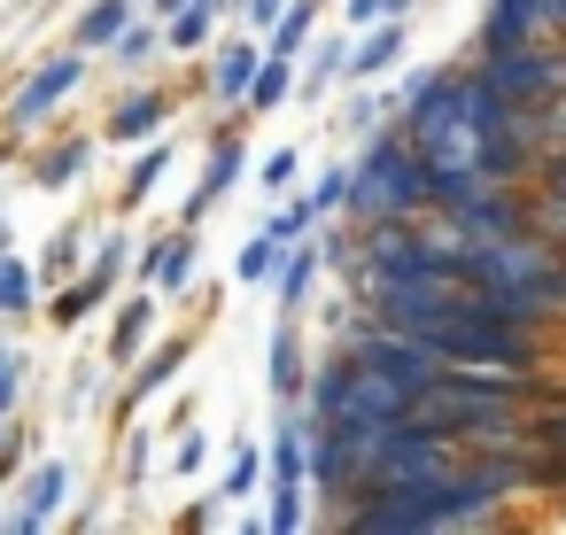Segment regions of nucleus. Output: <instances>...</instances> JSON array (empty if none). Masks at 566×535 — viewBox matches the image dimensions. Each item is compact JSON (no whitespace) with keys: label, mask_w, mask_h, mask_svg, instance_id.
Returning <instances> with one entry per match:
<instances>
[{"label":"nucleus","mask_w":566,"mask_h":535,"mask_svg":"<svg viewBox=\"0 0 566 535\" xmlns=\"http://www.w3.org/2000/svg\"><path fill=\"white\" fill-rule=\"evenodd\" d=\"M411 403H419V388L403 373L357 357V349L311 380V419L318 427H396V419H411Z\"/></svg>","instance_id":"f257e3e1"},{"label":"nucleus","mask_w":566,"mask_h":535,"mask_svg":"<svg viewBox=\"0 0 566 535\" xmlns=\"http://www.w3.org/2000/svg\"><path fill=\"white\" fill-rule=\"evenodd\" d=\"M349 210H357L365 225H380V218H419V210H434V171L419 164V148H411L403 133H373L365 164L349 171Z\"/></svg>","instance_id":"f03ea898"},{"label":"nucleus","mask_w":566,"mask_h":535,"mask_svg":"<svg viewBox=\"0 0 566 535\" xmlns=\"http://www.w3.org/2000/svg\"><path fill=\"white\" fill-rule=\"evenodd\" d=\"M481 78H489L504 102L543 109L551 94H566V40L551 32V40H527V48H496V55H481Z\"/></svg>","instance_id":"7ed1b4c3"},{"label":"nucleus","mask_w":566,"mask_h":535,"mask_svg":"<svg viewBox=\"0 0 566 535\" xmlns=\"http://www.w3.org/2000/svg\"><path fill=\"white\" fill-rule=\"evenodd\" d=\"M527 40H551L543 0H489V17H481V55H496V48H527Z\"/></svg>","instance_id":"20e7f679"},{"label":"nucleus","mask_w":566,"mask_h":535,"mask_svg":"<svg viewBox=\"0 0 566 535\" xmlns=\"http://www.w3.org/2000/svg\"><path fill=\"white\" fill-rule=\"evenodd\" d=\"M78 71H86V63H71V55H63V63H48V71H32V86L9 102V125H32V117H48V109H55V102L78 86Z\"/></svg>","instance_id":"39448f33"},{"label":"nucleus","mask_w":566,"mask_h":535,"mask_svg":"<svg viewBox=\"0 0 566 535\" xmlns=\"http://www.w3.org/2000/svg\"><path fill=\"white\" fill-rule=\"evenodd\" d=\"M396 63H403V17L373 24V40L349 55V71H342V78H380V71H396Z\"/></svg>","instance_id":"423d86ee"},{"label":"nucleus","mask_w":566,"mask_h":535,"mask_svg":"<svg viewBox=\"0 0 566 535\" xmlns=\"http://www.w3.org/2000/svg\"><path fill=\"white\" fill-rule=\"evenodd\" d=\"M318 264H326V249H318V241H287V256H280V303H287V318H295V303L311 295Z\"/></svg>","instance_id":"0eeeda50"},{"label":"nucleus","mask_w":566,"mask_h":535,"mask_svg":"<svg viewBox=\"0 0 566 535\" xmlns=\"http://www.w3.org/2000/svg\"><path fill=\"white\" fill-rule=\"evenodd\" d=\"M241 179V140H226L218 156H210V171H202V187L187 195V218H202V210H218L226 202V187Z\"/></svg>","instance_id":"6e6552de"},{"label":"nucleus","mask_w":566,"mask_h":535,"mask_svg":"<svg viewBox=\"0 0 566 535\" xmlns=\"http://www.w3.org/2000/svg\"><path fill=\"white\" fill-rule=\"evenodd\" d=\"M303 473H311V427L287 411L280 434H272V481H303Z\"/></svg>","instance_id":"1a4fd4ad"},{"label":"nucleus","mask_w":566,"mask_h":535,"mask_svg":"<svg viewBox=\"0 0 566 535\" xmlns=\"http://www.w3.org/2000/svg\"><path fill=\"white\" fill-rule=\"evenodd\" d=\"M520 195H527V233H543L551 249H566V187H535L527 179Z\"/></svg>","instance_id":"9d476101"},{"label":"nucleus","mask_w":566,"mask_h":535,"mask_svg":"<svg viewBox=\"0 0 566 535\" xmlns=\"http://www.w3.org/2000/svg\"><path fill=\"white\" fill-rule=\"evenodd\" d=\"M256 63H264L256 48H226V55H218V71H210V94H218V102H249Z\"/></svg>","instance_id":"9b49d317"},{"label":"nucleus","mask_w":566,"mask_h":535,"mask_svg":"<svg viewBox=\"0 0 566 535\" xmlns=\"http://www.w3.org/2000/svg\"><path fill=\"white\" fill-rule=\"evenodd\" d=\"M187 272H195V241H187V233H164V241L148 249V280L179 295V287H187Z\"/></svg>","instance_id":"f8f14e48"},{"label":"nucleus","mask_w":566,"mask_h":535,"mask_svg":"<svg viewBox=\"0 0 566 535\" xmlns=\"http://www.w3.org/2000/svg\"><path fill=\"white\" fill-rule=\"evenodd\" d=\"M55 504H63V465L48 458V465L24 481V512H17V527H48V520H55Z\"/></svg>","instance_id":"ddd939ff"},{"label":"nucleus","mask_w":566,"mask_h":535,"mask_svg":"<svg viewBox=\"0 0 566 535\" xmlns=\"http://www.w3.org/2000/svg\"><path fill=\"white\" fill-rule=\"evenodd\" d=\"M164 117H171V102H164V94H133V102L109 117V140H148Z\"/></svg>","instance_id":"4468645a"},{"label":"nucleus","mask_w":566,"mask_h":535,"mask_svg":"<svg viewBox=\"0 0 566 535\" xmlns=\"http://www.w3.org/2000/svg\"><path fill=\"white\" fill-rule=\"evenodd\" d=\"M287 86H295V55H264L256 63V86H249V109H280Z\"/></svg>","instance_id":"2eb2a0df"},{"label":"nucleus","mask_w":566,"mask_h":535,"mask_svg":"<svg viewBox=\"0 0 566 535\" xmlns=\"http://www.w3.org/2000/svg\"><path fill=\"white\" fill-rule=\"evenodd\" d=\"M311 24H318V0H287L280 24H272V55H295V48L311 40Z\"/></svg>","instance_id":"dca6fc26"},{"label":"nucleus","mask_w":566,"mask_h":535,"mask_svg":"<svg viewBox=\"0 0 566 535\" xmlns=\"http://www.w3.org/2000/svg\"><path fill=\"white\" fill-rule=\"evenodd\" d=\"M272 388H280L287 403L303 396V357H295V326H280V334H272Z\"/></svg>","instance_id":"f3484780"},{"label":"nucleus","mask_w":566,"mask_h":535,"mask_svg":"<svg viewBox=\"0 0 566 535\" xmlns=\"http://www.w3.org/2000/svg\"><path fill=\"white\" fill-rule=\"evenodd\" d=\"M125 17H133V0H94V17L78 24V40L86 48H109V40H125Z\"/></svg>","instance_id":"a211bd4d"},{"label":"nucleus","mask_w":566,"mask_h":535,"mask_svg":"<svg viewBox=\"0 0 566 535\" xmlns=\"http://www.w3.org/2000/svg\"><path fill=\"white\" fill-rule=\"evenodd\" d=\"M280 256H287V241L256 233V241L241 249V264H233V272H241V280H280Z\"/></svg>","instance_id":"6ab92c4d"},{"label":"nucleus","mask_w":566,"mask_h":535,"mask_svg":"<svg viewBox=\"0 0 566 535\" xmlns=\"http://www.w3.org/2000/svg\"><path fill=\"white\" fill-rule=\"evenodd\" d=\"M264 527H272V535H295V527H303V481H280V489H272Z\"/></svg>","instance_id":"aec40b11"},{"label":"nucleus","mask_w":566,"mask_h":535,"mask_svg":"<svg viewBox=\"0 0 566 535\" xmlns=\"http://www.w3.org/2000/svg\"><path fill=\"white\" fill-rule=\"evenodd\" d=\"M311 218H318V210H311V195H303V202L272 210V225H264V233H272V241H303V233H311Z\"/></svg>","instance_id":"412c9836"},{"label":"nucleus","mask_w":566,"mask_h":535,"mask_svg":"<svg viewBox=\"0 0 566 535\" xmlns=\"http://www.w3.org/2000/svg\"><path fill=\"white\" fill-rule=\"evenodd\" d=\"M148 318H156V303H125V318H117V357H133V349L148 342Z\"/></svg>","instance_id":"4be33fe9"},{"label":"nucleus","mask_w":566,"mask_h":535,"mask_svg":"<svg viewBox=\"0 0 566 535\" xmlns=\"http://www.w3.org/2000/svg\"><path fill=\"white\" fill-rule=\"evenodd\" d=\"M32 303V272L17 256H0V311H24Z\"/></svg>","instance_id":"5701e85b"},{"label":"nucleus","mask_w":566,"mask_h":535,"mask_svg":"<svg viewBox=\"0 0 566 535\" xmlns=\"http://www.w3.org/2000/svg\"><path fill=\"white\" fill-rule=\"evenodd\" d=\"M342 71H349V55H342V48H334V40H326V48H318V55H311V78H303V94H318V86H334V78H342Z\"/></svg>","instance_id":"b1692460"},{"label":"nucleus","mask_w":566,"mask_h":535,"mask_svg":"<svg viewBox=\"0 0 566 535\" xmlns=\"http://www.w3.org/2000/svg\"><path fill=\"white\" fill-rule=\"evenodd\" d=\"M78 164H86V140H71V148H55V156L40 164V187H63V179H78Z\"/></svg>","instance_id":"393cba45"},{"label":"nucleus","mask_w":566,"mask_h":535,"mask_svg":"<svg viewBox=\"0 0 566 535\" xmlns=\"http://www.w3.org/2000/svg\"><path fill=\"white\" fill-rule=\"evenodd\" d=\"M535 133H543V156H551V148H566V94H551V102L535 109Z\"/></svg>","instance_id":"a878e982"},{"label":"nucleus","mask_w":566,"mask_h":535,"mask_svg":"<svg viewBox=\"0 0 566 535\" xmlns=\"http://www.w3.org/2000/svg\"><path fill=\"white\" fill-rule=\"evenodd\" d=\"M311 210L326 218V210H349V171H326L318 187H311Z\"/></svg>","instance_id":"bb28decb"},{"label":"nucleus","mask_w":566,"mask_h":535,"mask_svg":"<svg viewBox=\"0 0 566 535\" xmlns=\"http://www.w3.org/2000/svg\"><path fill=\"white\" fill-rule=\"evenodd\" d=\"M527 434H535L543 450H566V396H558V411H535V419H527Z\"/></svg>","instance_id":"cd10ccee"},{"label":"nucleus","mask_w":566,"mask_h":535,"mask_svg":"<svg viewBox=\"0 0 566 535\" xmlns=\"http://www.w3.org/2000/svg\"><path fill=\"white\" fill-rule=\"evenodd\" d=\"M164 164H171V156H164V148H148V156H140V171H133V195H125V202H148V195H156V179H164Z\"/></svg>","instance_id":"c85d7f7f"},{"label":"nucleus","mask_w":566,"mask_h":535,"mask_svg":"<svg viewBox=\"0 0 566 535\" xmlns=\"http://www.w3.org/2000/svg\"><path fill=\"white\" fill-rule=\"evenodd\" d=\"M403 9H411V0H349V24H388Z\"/></svg>","instance_id":"c756f323"},{"label":"nucleus","mask_w":566,"mask_h":535,"mask_svg":"<svg viewBox=\"0 0 566 535\" xmlns=\"http://www.w3.org/2000/svg\"><path fill=\"white\" fill-rule=\"evenodd\" d=\"M202 32H210V9H179V24H171V48H202Z\"/></svg>","instance_id":"7c9ffc66"},{"label":"nucleus","mask_w":566,"mask_h":535,"mask_svg":"<svg viewBox=\"0 0 566 535\" xmlns=\"http://www.w3.org/2000/svg\"><path fill=\"white\" fill-rule=\"evenodd\" d=\"M256 481V450H233V465H226V496H241Z\"/></svg>","instance_id":"2f4dec72"},{"label":"nucleus","mask_w":566,"mask_h":535,"mask_svg":"<svg viewBox=\"0 0 566 535\" xmlns=\"http://www.w3.org/2000/svg\"><path fill=\"white\" fill-rule=\"evenodd\" d=\"M295 179V148H280V156H264V187H287Z\"/></svg>","instance_id":"473e14b6"},{"label":"nucleus","mask_w":566,"mask_h":535,"mask_svg":"<svg viewBox=\"0 0 566 535\" xmlns=\"http://www.w3.org/2000/svg\"><path fill=\"white\" fill-rule=\"evenodd\" d=\"M9 403H17V365H9V349H0V419H9Z\"/></svg>","instance_id":"72a5a7b5"},{"label":"nucleus","mask_w":566,"mask_h":535,"mask_svg":"<svg viewBox=\"0 0 566 535\" xmlns=\"http://www.w3.org/2000/svg\"><path fill=\"white\" fill-rule=\"evenodd\" d=\"M148 48H156V32H125V40H117V55H125V63H140Z\"/></svg>","instance_id":"f704fd0d"},{"label":"nucleus","mask_w":566,"mask_h":535,"mask_svg":"<svg viewBox=\"0 0 566 535\" xmlns=\"http://www.w3.org/2000/svg\"><path fill=\"white\" fill-rule=\"evenodd\" d=\"M543 24H551V32L566 40V0H543Z\"/></svg>","instance_id":"c9c22d12"},{"label":"nucleus","mask_w":566,"mask_h":535,"mask_svg":"<svg viewBox=\"0 0 566 535\" xmlns=\"http://www.w3.org/2000/svg\"><path fill=\"white\" fill-rule=\"evenodd\" d=\"M171 9H195V0H156V17H164V24H171Z\"/></svg>","instance_id":"e433bc0d"},{"label":"nucleus","mask_w":566,"mask_h":535,"mask_svg":"<svg viewBox=\"0 0 566 535\" xmlns=\"http://www.w3.org/2000/svg\"><path fill=\"white\" fill-rule=\"evenodd\" d=\"M0 256H9V225H0Z\"/></svg>","instance_id":"4c0bfd02"}]
</instances>
